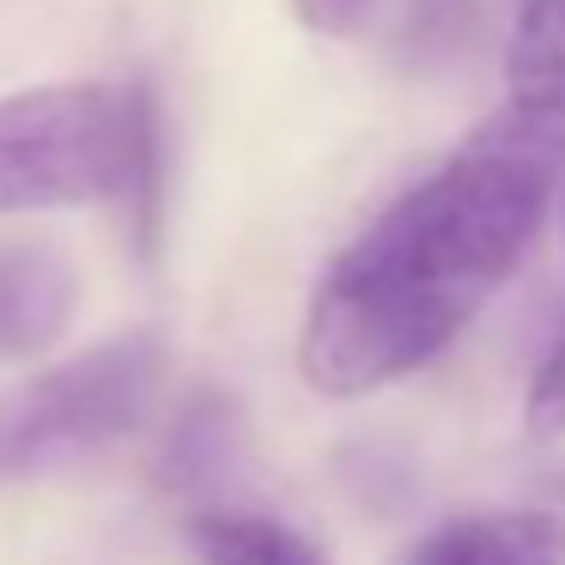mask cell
Instances as JSON below:
<instances>
[{
    "label": "cell",
    "mask_w": 565,
    "mask_h": 565,
    "mask_svg": "<svg viewBox=\"0 0 565 565\" xmlns=\"http://www.w3.org/2000/svg\"><path fill=\"white\" fill-rule=\"evenodd\" d=\"M462 31H475V0H407L402 13V50L431 62V55H456Z\"/></svg>",
    "instance_id": "obj_9"
},
{
    "label": "cell",
    "mask_w": 565,
    "mask_h": 565,
    "mask_svg": "<svg viewBox=\"0 0 565 565\" xmlns=\"http://www.w3.org/2000/svg\"><path fill=\"white\" fill-rule=\"evenodd\" d=\"M292 7L310 31H322V38H353V31H365V19L377 13V0H292Z\"/></svg>",
    "instance_id": "obj_10"
},
{
    "label": "cell",
    "mask_w": 565,
    "mask_h": 565,
    "mask_svg": "<svg viewBox=\"0 0 565 565\" xmlns=\"http://www.w3.org/2000/svg\"><path fill=\"white\" fill-rule=\"evenodd\" d=\"M159 334H116L0 395V487L86 462L140 426L159 402Z\"/></svg>",
    "instance_id": "obj_3"
},
{
    "label": "cell",
    "mask_w": 565,
    "mask_h": 565,
    "mask_svg": "<svg viewBox=\"0 0 565 565\" xmlns=\"http://www.w3.org/2000/svg\"><path fill=\"white\" fill-rule=\"evenodd\" d=\"M504 86L523 110H565V0H529L516 19Z\"/></svg>",
    "instance_id": "obj_8"
},
{
    "label": "cell",
    "mask_w": 565,
    "mask_h": 565,
    "mask_svg": "<svg viewBox=\"0 0 565 565\" xmlns=\"http://www.w3.org/2000/svg\"><path fill=\"white\" fill-rule=\"evenodd\" d=\"M189 547L201 565H334L292 523L268 511H244V504H201L189 516Z\"/></svg>",
    "instance_id": "obj_7"
},
{
    "label": "cell",
    "mask_w": 565,
    "mask_h": 565,
    "mask_svg": "<svg viewBox=\"0 0 565 565\" xmlns=\"http://www.w3.org/2000/svg\"><path fill=\"white\" fill-rule=\"evenodd\" d=\"M402 565H565L559 511H480L450 516L407 547Z\"/></svg>",
    "instance_id": "obj_4"
},
{
    "label": "cell",
    "mask_w": 565,
    "mask_h": 565,
    "mask_svg": "<svg viewBox=\"0 0 565 565\" xmlns=\"http://www.w3.org/2000/svg\"><path fill=\"white\" fill-rule=\"evenodd\" d=\"M559 177L565 110H499L334 256L298 334L305 383L347 402L431 365L516 274Z\"/></svg>",
    "instance_id": "obj_1"
},
{
    "label": "cell",
    "mask_w": 565,
    "mask_h": 565,
    "mask_svg": "<svg viewBox=\"0 0 565 565\" xmlns=\"http://www.w3.org/2000/svg\"><path fill=\"white\" fill-rule=\"evenodd\" d=\"M74 317V268L50 249H0V359H31Z\"/></svg>",
    "instance_id": "obj_5"
},
{
    "label": "cell",
    "mask_w": 565,
    "mask_h": 565,
    "mask_svg": "<svg viewBox=\"0 0 565 565\" xmlns=\"http://www.w3.org/2000/svg\"><path fill=\"white\" fill-rule=\"evenodd\" d=\"M164 135L147 86H38L0 98V213L128 207L159 225Z\"/></svg>",
    "instance_id": "obj_2"
},
{
    "label": "cell",
    "mask_w": 565,
    "mask_h": 565,
    "mask_svg": "<svg viewBox=\"0 0 565 565\" xmlns=\"http://www.w3.org/2000/svg\"><path fill=\"white\" fill-rule=\"evenodd\" d=\"M237 456H244V419H237V407L213 390H195L177 407L171 431H164L159 480L171 492H183V499H213L232 480Z\"/></svg>",
    "instance_id": "obj_6"
}]
</instances>
